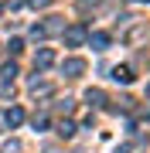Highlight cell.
Masks as SVG:
<instances>
[{"label":"cell","mask_w":150,"mask_h":153,"mask_svg":"<svg viewBox=\"0 0 150 153\" xmlns=\"http://www.w3.org/2000/svg\"><path fill=\"white\" fill-rule=\"evenodd\" d=\"M61 71H65L68 78H78V75L85 71V61H82V58H68V61H61Z\"/></svg>","instance_id":"obj_1"},{"label":"cell","mask_w":150,"mask_h":153,"mask_svg":"<svg viewBox=\"0 0 150 153\" xmlns=\"http://www.w3.org/2000/svg\"><path fill=\"white\" fill-rule=\"evenodd\" d=\"M82 38H85L82 27H68V31H65V41L72 44V48H78V44H82Z\"/></svg>","instance_id":"obj_4"},{"label":"cell","mask_w":150,"mask_h":153,"mask_svg":"<svg viewBox=\"0 0 150 153\" xmlns=\"http://www.w3.org/2000/svg\"><path fill=\"white\" fill-rule=\"evenodd\" d=\"M89 44H92L96 51H106V48H109V34H102V31H96L92 38H89Z\"/></svg>","instance_id":"obj_3"},{"label":"cell","mask_w":150,"mask_h":153,"mask_svg":"<svg viewBox=\"0 0 150 153\" xmlns=\"http://www.w3.org/2000/svg\"><path fill=\"white\" fill-rule=\"evenodd\" d=\"M85 99H89L92 105H102V99H106V95H102V88H89V92H85Z\"/></svg>","instance_id":"obj_7"},{"label":"cell","mask_w":150,"mask_h":153,"mask_svg":"<svg viewBox=\"0 0 150 153\" xmlns=\"http://www.w3.org/2000/svg\"><path fill=\"white\" fill-rule=\"evenodd\" d=\"M113 78H116V82H123V85H130V82H133V71H130L126 65H123V68H113Z\"/></svg>","instance_id":"obj_5"},{"label":"cell","mask_w":150,"mask_h":153,"mask_svg":"<svg viewBox=\"0 0 150 153\" xmlns=\"http://www.w3.org/2000/svg\"><path fill=\"white\" fill-rule=\"evenodd\" d=\"M7 48H10V55H17V51H21V48H24V41H17V38H14L10 44H7Z\"/></svg>","instance_id":"obj_11"},{"label":"cell","mask_w":150,"mask_h":153,"mask_svg":"<svg viewBox=\"0 0 150 153\" xmlns=\"http://www.w3.org/2000/svg\"><path fill=\"white\" fill-rule=\"evenodd\" d=\"M58 133H61V136H72L75 126H72V123H61V126H58Z\"/></svg>","instance_id":"obj_10"},{"label":"cell","mask_w":150,"mask_h":153,"mask_svg":"<svg viewBox=\"0 0 150 153\" xmlns=\"http://www.w3.org/2000/svg\"><path fill=\"white\" fill-rule=\"evenodd\" d=\"M51 61H55V55H51V51H48V48H41V51H38V55H34V68H48V65H51Z\"/></svg>","instance_id":"obj_2"},{"label":"cell","mask_w":150,"mask_h":153,"mask_svg":"<svg viewBox=\"0 0 150 153\" xmlns=\"http://www.w3.org/2000/svg\"><path fill=\"white\" fill-rule=\"evenodd\" d=\"M4 153H21V143L10 140V143H4Z\"/></svg>","instance_id":"obj_9"},{"label":"cell","mask_w":150,"mask_h":153,"mask_svg":"<svg viewBox=\"0 0 150 153\" xmlns=\"http://www.w3.org/2000/svg\"><path fill=\"white\" fill-rule=\"evenodd\" d=\"M24 123V112L21 109H7V126H21Z\"/></svg>","instance_id":"obj_6"},{"label":"cell","mask_w":150,"mask_h":153,"mask_svg":"<svg viewBox=\"0 0 150 153\" xmlns=\"http://www.w3.org/2000/svg\"><path fill=\"white\" fill-rule=\"evenodd\" d=\"M116 153H126V150H116Z\"/></svg>","instance_id":"obj_13"},{"label":"cell","mask_w":150,"mask_h":153,"mask_svg":"<svg viewBox=\"0 0 150 153\" xmlns=\"http://www.w3.org/2000/svg\"><path fill=\"white\" fill-rule=\"evenodd\" d=\"M0 75H4V82H10V78L17 75V65H14V61H10V65H4V71H0Z\"/></svg>","instance_id":"obj_8"},{"label":"cell","mask_w":150,"mask_h":153,"mask_svg":"<svg viewBox=\"0 0 150 153\" xmlns=\"http://www.w3.org/2000/svg\"><path fill=\"white\" fill-rule=\"evenodd\" d=\"M147 95H150V85H147Z\"/></svg>","instance_id":"obj_14"},{"label":"cell","mask_w":150,"mask_h":153,"mask_svg":"<svg viewBox=\"0 0 150 153\" xmlns=\"http://www.w3.org/2000/svg\"><path fill=\"white\" fill-rule=\"evenodd\" d=\"M51 0H31V7H48Z\"/></svg>","instance_id":"obj_12"}]
</instances>
